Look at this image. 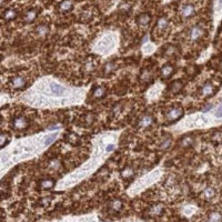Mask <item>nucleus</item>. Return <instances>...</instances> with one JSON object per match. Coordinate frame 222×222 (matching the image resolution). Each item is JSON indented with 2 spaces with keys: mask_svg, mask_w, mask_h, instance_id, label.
Here are the masks:
<instances>
[{
  "mask_svg": "<svg viewBox=\"0 0 222 222\" xmlns=\"http://www.w3.org/2000/svg\"><path fill=\"white\" fill-rule=\"evenodd\" d=\"M183 115V109L181 107H171L166 112V119L168 122H174L178 121Z\"/></svg>",
  "mask_w": 222,
  "mask_h": 222,
  "instance_id": "f257e3e1",
  "label": "nucleus"
},
{
  "mask_svg": "<svg viewBox=\"0 0 222 222\" xmlns=\"http://www.w3.org/2000/svg\"><path fill=\"white\" fill-rule=\"evenodd\" d=\"M28 126H29V121H28V119H27L26 117H23V115L16 117L15 119H14V121H12V127L15 128L16 130H23V129H26Z\"/></svg>",
  "mask_w": 222,
  "mask_h": 222,
  "instance_id": "f03ea898",
  "label": "nucleus"
},
{
  "mask_svg": "<svg viewBox=\"0 0 222 222\" xmlns=\"http://www.w3.org/2000/svg\"><path fill=\"white\" fill-rule=\"evenodd\" d=\"M154 122V118L151 115H143L138 121V127L140 129H147L151 127Z\"/></svg>",
  "mask_w": 222,
  "mask_h": 222,
  "instance_id": "7ed1b4c3",
  "label": "nucleus"
},
{
  "mask_svg": "<svg viewBox=\"0 0 222 222\" xmlns=\"http://www.w3.org/2000/svg\"><path fill=\"white\" fill-rule=\"evenodd\" d=\"M183 89V81L181 80H174L173 82L169 84V88H168V92L171 93V94H178L180 93L181 90Z\"/></svg>",
  "mask_w": 222,
  "mask_h": 222,
  "instance_id": "20e7f679",
  "label": "nucleus"
},
{
  "mask_svg": "<svg viewBox=\"0 0 222 222\" xmlns=\"http://www.w3.org/2000/svg\"><path fill=\"white\" fill-rule=\"evenodd\" d=\"M203 35H204V30L201 27H199V26H194V27H192L190 29L189 38L192 41H196V40H199Z\"/></svg>",
  "mask_w": 222,
  "mask_h": 222,
  "instance_id": "39448f33",
  "label": "nucleus"
},
{
  "mask_svg": "<svg viewBox=\"0 0 222 222\" xmlns=\"http://www.w3.org/2000/svg\"><path fill=\"white\" fill-rule=\"evenodd\" d=\"M180 12H181V16L187 19V18H190L196 14V8L191 3H185L181 7Z\"/></svg>",
  "mask_w": 222,
  "mask_h": 222,
  "instance_id": "423d86ee",
  "label": "nucleus"
},
{
  "mask_svg": "<svg viewBox=\"0 0 222 222\" xmlns=\"http://www.w3.org/2000/svg\"><path fill=\"white\" fill-rule=\"evenodd\" d=\"M10 84H11V87H12L14 89H22V88L26 87V84H27V80H26L24 77L17 76L11 79Z\"/></svg>",
  "mask_w": 222,
  "mask_h": 222,
  "instance_id": "0eeeda50",
  "label": "nucleus"
},
{
  "mask_svg": "<svg viewBox=\"0 0 222 222\" xmlns=\"http://www.w3.org/2000/svg\"><path fill=\"white\" fill-rule=\"evenodd\" d=\"M173 72H174V66L171 64V63L164 64L160 70V75L163 79H168V78H170V77L173 75Z\"/></svg>",
  "mask_w": 222,
  "mask_h": 222,
  "instance_id": "6e6552de",
  "label": "nucleus"
},
{
  "mask_svg": "<svg viewBox=\"0 0 222 222\" xmlns=\"http://www.w3.org/2000/svg\"><path fill=\"white\" fill-rule=\"evenodd\" d=\"M215 91V87L211 82H206L201 88V96L203 97H211Z\"/></svg>",
  "mask_w": 222,
  "mask_h": 222,
  "instance_id": "1a4fd4ad",
  "label": "nucleus"
},
{
  "mask_svg": "<svg viewBox=\"0 0 222 222\" xmlns=\"http://www.w3.org/2000/svg\"><path fill=\"white\" fill-rule=\"evenodd\" d=\"M39 185H40V188L42 190H51L56 185V181L52 178H46V179H42L39 182Z\"/></svg>",
  "mask_w": 222,
  "mask_h": 222,
  "instance_id": "9d476101",
  "label": "nucleus"
},
{
  "mask_svg": "<svg viewBox=\"0 0 222 222\" xmlns=\"http://www.w3.org/2000/svg\"><path fill=\"white\" fill-rule=\"evenodd\" d=\"M107 93V89L106 87L103 86H99V87H96L92 91V97L93 99H102Z\"/></svg>",
  "mask_w": 222,
  "mask_h": 222,
  "instance_id": "9b49d317",
  "label": "nucleus"
},
{
  "mask_svg": "<svg viewBox=\"0 0 222 222\" xmlns=\"http://www.w3.org/2000/svg\"><path fill=\"white\" fill-rule=\"evenodd\" d=\"M151 21V16L149 15V14H141V15L139 16L138 18H137V22L140 24V26H142V27H146L148 26L149 23Z\"/></svg>",
  "mask_w": 222,
  "mask_h": 222,
  "instance_id": "f8f14e48",
  "label": "nucleus"
},
{
  "mask_svg": "<svg viewBox=\"0 0 222 222\" xmlns=\"http://www.w3.org/2000/svg\"><path fill=\"white\" fill-rule=\"evenodd\" d=\"M121 177H122V179H124V180H130V179H132V178L134 177V170H133V168H132V167H126V168L121 171Z\"/></svg>",
  "mask_w": 222,
  "mask_h": 222,
  "instance_id": "ddd939ff",
  "label": "nucleus"
},
{
  "mask_svg": "<svg viewBox=\"0 0 222 222\" xmlns=\"http://www.w3.org/2000/svg\"><path fill=\"white\" fill-rule=\"evenodd\" d=\"M64 90H66V89L62 87L61 84H50V91L52 92V94H54V96H61V94H63Z\"/></svg>",
  "mask_w": 222,
  "mask_h": 222,
  "instance_id": "4468645a",
  "label": "nucleus"
},
{
  "mask_svg": "<svg viewBox=\"0 0 222 222\" xmlns=\"http://www.w3.org/2000/svg\"><path fill=\"white\" fill-rule=\"evenodd\" d=\"M72 7H73V5H72L71 0H63L59 5V9L62 12H69L70 10L72 9Z\"/></svg>",
  "mask_w": 222,
  "mask_h": 222,
  "instance_id": "2eb2a0df",
  "label": "nucleus"
},
{
  "mask_svg": "<svg viewBox=\"0 0 222 222\" xmlns=\"http://www.w3.org/2000/svg\"><path fill=\"white\" fill-rule=\"evenodd\" d=\"M169 26V21L166 17H161L158 19V22H157V29L159 31H164Z\"/></svg>",
  "mask_w": 222,
  "mask_h": 222,
  "instance_id": "dca6fc26",
  "label": "nucleus"
},
{
  "mask_svg": "<svg viewBox=\"0 0 222 222\" xmlns=\"http://www.w3.org/2000/svg\"><path fill=\"white\" fill-rule=\"evenodd\" d=\"M152 78H153L152 72L149 69H143L142 72H141V75H140V79H141V81H143V82H150V81L152 80Z\"/></svg>",
  "mask_w": 222,
  "mask_h": 222,
  "instance_id": "f3484780",
  "label": "nucleus"
},
{
  "mask_svg": "<svg viewBox=\"0 0 222 222\" xmlns=\"http://www.w3.org/2000/svg\"><path fill=\"white\" fill-rule=\"evenodd\" d=\"M202 197L207 200L213 199L215 197V190L213 188H211V187H208V188H206V189L203 190V192H202Z\"/></svg>",
  "mask_w": 222,
  "mask_h": 222,
  "instance_id": "a211bd4d",
  "label": "nucleus"
},
{
  "mask_svg": "<svg viewBox=\"0 0 222 222\" xmlns=\"http://www.w3.org/2000/svg\"><path fill=\"white\" fill-rule=\"evenodd\" d=\"M172 145V139L171 137H164V138L162 139V141L160 142V145H159V148H160L161 150H168L170 149V147Z\"/></svg>",
  "mask_w": 222,
  "mask_h": 222,
  "instance_id": "6ab92c4d",
  "label": "nucleus"
},
{
  "mask_svg": "<svg viewBox=\"0 0 222 222\" xmlns=\"http://www.w3.org/2000/svg\"><path fill=\"white\" fill-rule=\"evenodd\" d=\"M117 70V64L115 62H107L103 67V72L105 75H111Z\"/></svg>",
  "mask_w": 222,
  "mask_h": 222,
  "instance_id": "aec40b11",
  "label": "nucleus"
},
{
  "mask_svg": "<svg viewBox=\"0 0 222 222\" xmlns=\"http://www.w3.org/2000/svg\"><path fill=\"white\" fill-rule=\"evenodd\" d=\"M163 211V207L161 204H155L153 206L150 210H149V215L151 217H158V215H161V212Z\"/></svg>",
  "mask_w": 222,
  "mask_h": 222,
  "instance_id": "412c9836",
  "label": "nucleus"
},
{
  "mask_svg": "<svg viewBox=\"0 0 222 222\" xmlns=\"http://www.w3.org/2000/svg\"><path fill=\"white\" fill-rule=\"evenodd\" d=\"M37 11L36 10H29V11H27L26 14H24V21L26 22H32L36 18H37Z\"/></svg>",
  "mask_w": 222,
  "mask_h": 222,
  "instance_id": "4be33fe9",
  "label": "nucleus"
},
{
  "mask_svg": "<svg viewBox=\"0 0 222 222\" xmlns=\"http://www.w3.org/2000/svg\"><path fill=\"white\" fill-rule=\"evenodd\" d=\"M36 32H37V35L40 36V37H45L47 33L49 32V28H48L47 24H40V26H38V27L36 28Z\"/></svg>",
  "mask_w": 222,
  "mask_h": 222,
  "instance_id": "5701e85b",
  "label": "nucleus"
},
{
  "mask_svg": "<svg viewBox=\"0 0 222 222\" xmlns=\"http://www.w3.org/2000/svg\"><path fill=\"white\" fill-rule=\"evenodd\" d=\"M16 17H17V12H16V10H14V9L7 10V11L5 12V15H3V18H5L6 20H12V19H15Z\"/></svg>",
  "mask_w": 222,
  "mask_h": 222,
  "instance_id": "b1692460",
  "label": "nucleus"
},
{
  "mask_svg": "<svg viewBox=\"0 0 222 222\" xmlns=\"http://www.w3.org/2000/svg\"><path fill=\"white\" fill-rule=\"evenodd\" d=\"M111 209L113 210V211H119L120 209H121V207H122V201L121 200H119V199H117V200H113L112 202H111Z\"/></svg>",
  "mask_w": 222,
  "mask_h": 222,
  "instance_id": "393cba45",
  "label": "nucleus"
},
{
  "mask_svg": "<svg viewBox=\"0 0 222 222\" xmlns=\"http://www.w3.org/2000/svg\"><path fill=\"white\" fill-rule=\"evenodd\" d=\"M222 220V215L219 212H213L212 215H210L208 222H221Z\"/></svg>",
  "mask_w": 222,
  "mask_h": 222,
  "instance_id": "a878e982",
  "label": "nucleus"
},
{
  "mask_svg": "<svg viewBox=\"0 0 222 222\" xmlns=\"http://www.w3.org/2000/svg\"><path fill=\"white\" fill-rule=\"evenodd\" d=\"M193 142V139L191 137H184L180 140V145L182 147H190Z\"/></svg>",
  "mask_w": 222,
  "mask_h": 222,
  "instance_id": "bb28decb",
  "label": "nucleus"
},
{
  "mask_svg": "<svg viewBox=\"0 0 222 222\" xmlns=\"http://www.w3.org/2000/svg\"><path fill=\"white\" fill-rule=\"evenodd\" d=\"M9 136L7 133H0V148L3 147L5 145H7L9 142Z\"/></svg>",
  "mask_w": 222,
  "mask_h": 222,
  "instance_id": "cd10ccee",
  "label": "nucleus"
},
{
  "mask_svg": "<svg viewBox=\"0 0 222 222\" xmlns=\"http://www.w3.org/2000/svg\"><path fill=\"white\" fill-rule=\"evenodd\" d=\"M93 121H94V115H92L91 112H88L84 115V122L87 126H90L91 123H93Z\"/></svg>",
  "mask_w": 222,
  "mask_h": 222,
  "instance_id": "c85d7f7f",
  "label": "nucleus"
},
{
  "mask_svg": "<svg viewBox=\"0 0 222 222\" xmlns=\"http://www.w3.org/2000/svg\"><path fill=\"white\" fill-rule=\"evenodd\" d=\"M67 140H68V142H70V143L76 145V142H78L79 138H78V136H76L75 133H70V134L67 136Z\"/></svg>",
  "mask_w": 222,
  "mask_h": 222,
  "instance_id": "c756f323",
  "label": "nucleus"
},
{
  "mask_svg": "<svg viewBox=\"0 0 222 222\" xmlns=\"http://www.w3.org/2000/svg\"><path fill=\"white\" fill-rule=\"evenodd\" d=\"M60 167V161L58 159H54L49 162V168H52V169H58Z\"/></svg>",
  "mask_w": 222,
  "mask_h": 222,
  "instance_id": "7c9ffc66",
  "label": "nucleus"
},
{
  "mask_svg": "<svg viewBox=\"0 0 222 222\" xmlns=\"http://www.w3.org/2000/svg\"><path fill=\"white\" fill-rule=\"evenodd\" d=\"M57 133H54V134H51V136H49V137H47L46 141H45V143H46V146H49V145H51L52 142H54L56 138H57Z\"/></svg>",
  "mask_w": 222,
  "mask_h": 222,
  "instance_id": "2f4dec72",
  "label": "nucleus"
},
{
  "mask_svg": "<svg viewBox=\"0 0 222 222\" xmlns=\"http://www.w3.org/2000/svg\"><path fill=\"white\" fill-rule=\"evenodd\" d=\"M215 117H218V118H222V105L218 108V109H217V111H215Z\"/></svg>",
  "mask_w": 222,
  "mask_h": 222,
  "instance_id": "473e14b6",
  "label": "nucleus"
},
{
  "mask_svg": "<svg viewBox=\"0 0 222 222\" xmlns=\"http://www.w3.org/2000/svg\"><path fill=\"white\" fill-rule=\"evenodd\" d=\"M113 149H115V146L113 145H109V146H107V152H110V151H113Z\"/></svg>",
  "mask_w": 222,
  "mask_h": 222,
  "instance_id": "72a5a7b5",
  "label": "nucleus"
},
{
  "mask_svg": "<svg viewBox=\"0 0 222 222\" xmlns=\"http://www.w3.org/2000/svg\"><path fill=\"white\" fill-rule=\"evenodd\" d=\"M212 107H213L212 105H208L207 107H206V108H204V109H203V112H207L208 110H210V109H212Z\"/></svg>",
  "mask_w": 222,
  "mask_h": 222,
  "instance_id": "f704fd0d",
  "label": "nucleus"
},
{
  "mask_svg": "<svg viewBox=\"0 0 222 222\" xmlns=\"http://www.w3.org/2000/svg\"><path fill=\"white\" fill-rule=\"evenodd\" d=\"M218 2H219V5H220V6H222V0H218Z\"/></svg>",
  "mask_w": 222,
  "mask_h": 222,
  "instance_id": "c9c22d12",
  "label": "nucleus"
},
{
  "mask_svg": "<svg viewBox=\"0 0 222 222\" xmlns=\"http://www.w3.org/2000/svg\"><path fill=\"white\" fill-rule=\"evenodd\" d=\"M220 69L222 70V60H221V62H220Z\"/></svg>",
  "mask_w": 222,
  "mask_h": 222,
  "instance_id": "e433bc0d",
  "label": "nucleus"
},
{
  "mask_svg": "<svg viewBox=\"0 0 222 222\" xmlns=\"http://www.w3.org/2000/svg\"><path fill=\"white\" fill-rule=\"evenodd\" d=\"M0 219H1V217H0Z\"/></svg>",
  "mask_w": 222,
  "mask_h": 222,
  "instance_id": "4c0bfd02",
  "label": "nucleus"
}]
</instances>
